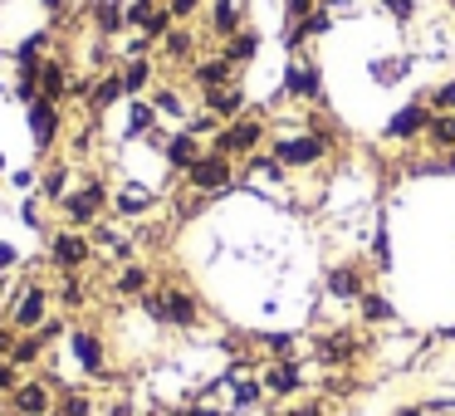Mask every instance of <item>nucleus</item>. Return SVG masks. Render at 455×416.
<instances>
[{"mask_svg":"<svg viewBox=\"0 0 455 416\" xmlns=\"http://www.w3.org/2000/svg\"><path fill=\"white\" fill-rule=\"evenodd\" d=\"M138 304H142V314H148L157 328L191 333V328L201 324V299L191 294L187 284H177V279H162V284H152L148 294L138 299Z\"/></svg>","mask_w":455,"mask_h":416,"instance_id":"f257e3e1","label":"nucleus"},{"mask_svg":"<svg viewBox=\"0 0 455 416\" xmlns=\"http://www.w3.org/2000/svg\"><path fill=\"white\" fill-rule=\"evenodd\" d=\"M54 211L64 216V226H74V230H93V226H99V220L113 211V187L89 167V172H79V181H74L69 196H64Z\"/></svg>","mask_w":455,"mask_h":416,"instance_id":"f03ea898","label":"nucleus"},{"mask_svg":"<svg viewBox=\"0 0 455 416\" xmlns=\"http://www.w3.org/2000/svg\"><path fill=\"white\" fill-rule=\"evenodd\" d=\"M60 314V308H54V284H44L40 275H35L30 265H25V284H20V294L11 299V308H5V324L15 328V333H40L44 324H50V318Z\"/></svg>","mask_w":455,"mask_h":416,"instance_id":"7ed1b4c3","label":"nucleus"},{"mask_svg":"<svg viewBox=\"0 0 455 416\" xmlns=\"http://www.w3.org/2000/svg\"><path fill=\"white\" fill-rule=\"evenodd\" d=\"M60 377L54 372H25L20 387H15L5 402H0V416H54V406H60Z\"/></svg>","mask_w":455,"mask_h":416,"instance_id":"20e7f679","label":"nucleus"},{"mask_svg":"<svg viewBox=\"0 0 455 416\" xmlns=\"http://www.w3.org/2000/svg\"><path fill=\"white\" fill-rule=\"evenodd\" d=\"M44 260H50L54 275H84V269L93 265V240L89 230H74V226H60L50 230V245H44Z\"/></svg>","mask_w":455,"mask_h":416,"instance_id":"39448f33","label":"nucleus"},{"mask_svg":"<svg viewBox=\"0 0 455 416\" xmlns=\"http://www.w3.org/2000/svg\"><path fill=\"white\" fill-rule=\"evenodd\" d=\"M25 123H30V142L40 157H54L60 152V138H64V108L50 99H30L25 103Z\"/></svg>","mask_w":455,"mask_h":416,"instance_id":"423d86ee","label":"nucleus"},{"mask_svg":"<svg viewBox=\"0 0 455 416\" xmlns=\"http://www.w3.org/2000/svg\"><path fill=\"white\" fill-rule=\"evenodd\" d=\"M265 142V123L255 118V113H240V118H230L226 128L211 138V152H220V157H255V148Z\"/></svg>","mask_w":455,"mask_h":416,"instance_id":"0eeeda50","label":"nucleus"},{"mask_svg":"<svg viewBox=\"0 0 455 416\" xmlns=\"http://www.w3.org/2000/svg\"><path fill=\"white\" fill-rule=\"evenodd\" d=\"M230 181H235V162L220 157V152H201L187 167V187L196 191V196H220Z\"/></svg>","mask_w":455,"mask_h":416,"instance_id":"6e6552de","label":"nucleus"},{"mask_svg":"<svg viewBox=\"0 0 455 416\" xmlns=\"http://www.w3.org/2000/svg\"><path fill=\"white\" fill-rule=\"evenodd\" d=\"M172 11H167V0H128V30H138V35H148L152 44L162 40V35L172 30Z\"/></svg>","mask_w":455,"mask_h":416,"instance_id":"1a4fd4ad","label":"nucleus"},{"mask_svg":"<svg viewBox=\"0 0 455 416\" xmlns=\"http://www.w3.org/2000/svg\"><path fill=\"white\" fill-rule=\"evenodd\" d=\"M152 284H157V275H152V265H142V260L113 265V275H108V294L113 299H142Z\"/></svg>","mask_w":455,"mask_h":416,"instance_id":"9d476101","label":"nucleus"},{"mask_svg":"<svg viewBox=\"0 0 455 416\" xmlns=\"http://www.w3.org/2000/svg\"><path fill=\"white\" fill-rule=\"evenodd\" d=\"M74 181H79V167H74L69 157H60V152H54V157H44V167H40V196L50 201V206H60V201L69 196Z\"/></svg>","mask_w":455,"mask_h":416,"instance_id":"9b49d317","label":"nucleus"},{"mask_svg":"<svg viewBox=\"0 0 455 416\" xmlns=\"http://www.w3.org/2000/svg\"><path fill=\"white\" fill-rule=\"evenodd\" d=\"M152 206H157V191L142 187V181H118L113 187V216L142 220V216H152Z\"/></svg>","mask_w":455,"mask_h":416,"instance_id":"f8f14e48","label":"nucleus"},{"mask_svg":"<svg viewBox=\"0 0 455 416\" xmlns=\"http://www.w3.org/2000/svg\"><path fill=\"white\" fill-rule=\"evenodd\" d=\"M259 382H265V396H299L304 392V367L294 357H275L269 367H259Z\"/></svg>","mask_w":455,"mask_h":416,"instance_id":"ddd939ff","label":"nucleus"},{"mask_svg":"<svg viewBox=\"0 0 455 416\" xmlns=\"http://www.w3.org/2000/svg\"><path fill=\"white\" fill-rule=\"evenodd\" d=\"M50 348L54 343L44 333H15V343H11V353H5V357H11L20 372H40V367L50 363Z\"/></svg>","mask_w":455,"mask_h":416,"instance_id":"4468645a","label":"nucleus"},{"mask_svg":"<svg viewBox=\"0 0 455 416\" xmlns=\"http://www.w3.org/2000/svg\"><path fill=\"white\" fill-rule=\"evenodd\" d=\"M206 25H211V35L226 44L230 35L245 30V0H216V5H206Z\"/></svg>","mask_w":455,"mask_h":416,"instance_id":"2eb2a0df","label":"nucleus"},{"mask_svg":"<svg viewBox=\"0 0 455 416\" xmlns=\"http://www.w3.org/2000/svg\"><path fill=\"white\" fill-rule=\"evenodd\" d=\"M201 152H206V148H201V138H196V132H187V128L167 132V142H162V157H167V167L181 172V177H187V167L201 157Z\"/></svg>","mask_w":455,"mask_h":416,"instance_id":"dca6fc26","label":"nucleus"},{"mask_svg":"<svg viewBox=\"0 0 455 416\" xmlns=\"http://www.w3.org/2000/svg\"><path fill=\"white\" fill-rule=\"evenodd\" d=\"M201 103H206V108L216 113L220 123H230V118H240V113H245V89H240L235 79H230V84H216V89L201 93Z\"/></svg>","mask_w":455,"mask_h":416,"instance_id":"f3484780","label":"nucleus"},{"mask_svg":"<svg viewBox=\"0 0 455 416\" xmlns=\"http://www.w3.org/2000/svg\"><path fill=\"white\" fill-rule=\"evenodd\" d=\"M328 152V142L318 138V132H308V138H284L275 148V157L284 162V167H308V162H318Z\"/></svg>","mask_w":455,"mask_h":416,"instance_id":"a211bd4d","label":"nucleus"},{"mask_svg":"<svg viewBox=\"0 0 455 416\" xmlns=\"http://www.w3.org/2000/svg\"><path fill=\"white\" fill-rule=\"evenodd\" d=\"M157 54L167 64H196V35H191L187 25H172V30L157 40Z\"/></svg>","mask_w":455,"mask_h":416,"instance_id":"6ab92c4d","label":"nucleus"},{"mask_svg":"<svg viewBox=\"0 0 455 416\" xmlns=\"http://www.w3.org/2000/svg\"><path fill=\"white\" fill-rule=\"evenodd\" d=\"M191 79H196V89L206 93V89H216V84H230V79H235V64H230L226 54L216 50L211 60H196V64H191Z\"/></svg>","mask_w":455,"mask_h":416,"instance_id":"aec40b11","label":"nucleus"},{"mask_svg":"<svg viewBox=\"0 0 455 416\" xmlns=\"http://www.w3.org/2000/svg\"><path fill=\"white\" fill-rule=\"evenodd\" d=\"M426 123H431V108H426V103H411V108H402L392 123H387V138H396V142L426 138Z\"/></svg>","mask_w":455,"mask_h":416,"instance_id":"412c9836","label":"nucleus"},{"mask_svg":"<svg viewBox=\"0 0 455 416\" xmlns=\"http://www.w3.org/2000/svg\"><path fill=\"white\" fill-rule=\"evenodd\" d=\"M118 74H123V89H128V99H142V93L152 89V74H157V64H152V54H142V60H123Z\"/></svg>","mask_w":455,"mask_h":416,"instance_id":"4be33fe9","label":"nucleus"},{"mask_svg":"<svg viewBox=\"0 0 455 416\" xmlns=\"http://www.w3.org/2000/svg\"><path fill=\"white\" fill-rule=\"evenodd\" d=\"M328 294H333V299H363L367 294L363 269H357V265H333V269H328Z\"/></svg>","mask_w":455,"mask_h":416,"instance_id":"5701e85b","label":"nucleus"},{"mask_svg":"<svg viewBox=\"0 0 455 416\" xmlns=\"http://www.w3.org/2000/svg\"><path fill=\"white\" fill-rule=\"evenodd\" d=\"M353 357H357V338L353 333H333V338L318 343V363L323 367H347Z\"/></svg>","mask_w":455,"mask_h":416,"instance_id":"b1692460","label":"nucleus"},{"mask_svg":"<svg viewBox=\"0 0 455 416\" xmlns=\"http://www.w3.org/2000/svg\"><path fill=\"white\" fill-rule=\"evenodd\" d=\"M426 142H431L435 152H455V113H431V123H426Z\"/></svg>","mask_w":455,"mask_h":416,"instance_id":"393cba45","label":"nucleus"},{"mask_svg":"<svg viewBox=\"0 0 455 416\" xmlns=\"http://www.w3.org/2000/svg\"><path fill=\"white\" fill-rule=\"evenodd\" d=\"M255 50H259V35H255V30H240V35H230V40L220 44V54H226V60L235 64V69L255 60Z\"/></svg>","mask_w":455,"mask_h":416,"instance_id":"a878e982","label":"nucleus"},{"mask_svg":"<svg viewBox=\"0 0 455 416\" xmlns=\"http://www.w3.org/2000/svg\"><path fill=\"white\" fill-rule=\"evenodd\" d=\"M152 108H157V118H177L181 123V128H187V118H191V113H187V99H181V93H172V89H152Z\"/></svg>","mask_w":455,"mask_h":416,"instance_id":"bb28decb","label":"nucleus"},{"mask_svg":"<svg viewBox=\"0 0 455 416\" xmlns=\"http://www.w3.org/2000/svg\"><path fill=\"white\" fill-rule=\"evenodd\" d=\"M284 84H289V93H294V99H318V74L299 69V64H289Z\"/></svg>","mask_w":455,"mask_h":416,"instance_id":"cd10ccee","label":"nucleus"},{"mask_svg":"<svg viewBox=\"0 0 455 416\" xmlns=\"http://www.w3.org/2000/svg\"><path fill=\"white\" fill-rule=\"evenodd\" d=\"M357 308H363L367 324H392V304H387L382 294H372V289H367V294L357 299Z\"/></svg>","mask_w":455,"mask_h":416,"instance_id":"c85d7f7f","label":"nucleus"},{"mask_svg":"<svg viewBox=\"0 0 455 416\" xmlns=\"http://www.w3.org/2000/svg\"><path fill=\"white\" fill-rule=\"evenodd\" d=\"M167 11H172V20H177V25H191L201 11H206V0H167Z\"/></svg>","mask_w":455,"mask_h":416,"instance_id":"c756f323","label":"nucleus"},{"mask_svg":"<svg viewBox=\"0 0 455 416\" xmlns=\"http://www.w3.org/2000/svg\"><path fill=\"white\" fill-rule=\"evenodd\" d=\"M20 377H25V372L11 363V357H0V402H5V396H11L15 387H20Z\"/></svg>","mask_w":455,"mask_h":416,"instance_id":"7c9ffc66","label":"nucleus"},{"mask_svg":"<svg viewBox=\"0 0 455 416\" xmlns=\"http://www.w3.org/2000/svg\"><path fill=\"white\" fill-rule=\"evenodd\" d=\"M431 108L435 113H455V79L441 84V89H431Z\"/></svg>","mask_w":455,"mask_h":416,"instance_id":"2f4dec72","label":"nucleus"},{"mask_svg":"<svg viewBox=\"0 0 455 416\" xmlns=\"http://www.w3.org/2000/svg\"><path fill=\"white\" fill-rule=\"evenodd\" d=\"M15 269H25L20 250H15L11 240H0V275H15Z\"/></svg>","mask_w":455,"mask_h":416,"instance_id":"473e14b6","label":"nucleus"},{"mask_svg":"<svg viewBox=\"0 0 455 416\" xmlns=\"http://www.w3.org/2000/svg\"><path fill=\"white\" fill-rule=\"evenodd\" d=\"M284 416H328V406L323 402H294Z\"/></svg>","mask_w":455,"mask_h":416,"instance_id":"72a5a7b5","label":"nucleus"},{"mask_svg":"<svg viewBox=\"0 0 455 416\" xmlns=\"http://www.w3.org/2000/svg\"><path fill=\"white\" fill-rule=\"evenodd\" d=\"M11 343H15V328H11V324H5V318H0V357L11 353Z\"/></svg>","mask_w":455,"mask_h":416,"instance_id":"f704fd0d","label":"nucleus"},{"mask_svg":"<svg viewBox=\"0 0 455 416\" xmlns=\"http://www.w3.org/2000/svg\"><path fill=\"white\" fill-rule=\"evenodd\" d=\"M392 15H396V20H406V15H411V0H392Z\"/></svg>","mask_w":455,"mask_h":416,"instance_id":"c9c22d12","label":"nucleus"},{"mask_svg":"<svg viewBox=\"0 0 455 416\" xmlns=\"http://www.w3.org/2000/svg\"><path fill=\"white\" fill-rule=\"evenodd\" d=\"M396 416H431V412H426V406H402Z\"/></svg>","mask_w":455,"mask_h":416,"instance_id":"e433bc0d","label":"nucleus"},{"mask_svg":"<svg viewBox=\"0 0 455 416\" xmlns=\"http://www.w3.org/2000/svg\"><path fill=\"white\" fill-rule=\"evenodd\" d=\"M441 172H455V152H445V162H441Z\"/></svg>","mask_w":455,"mask_h":416,"instance_id":"4c0bfd02","label":"nucleus"},{"mask_svg":"<svg viewBox=\"0 0 455 416\" xmlns=\"http://www.w3.org/2000/svg\"><path fill=\"white\" fill-rule=\"evenodd\" d=\"M451 11H455V0H451Z\"/></svg>","mask_w":455,"mask_h":416,"instance_id":"58836bf2","label":"nucleus"}]
</instances>
